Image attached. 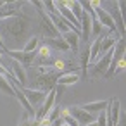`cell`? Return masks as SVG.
I'll return each instance as SVG.
<instances>
[{
  "label": "cell",
  "instance_id": "obj_1",
  "mask_svg": "<svg viewBox=\"0 0 126 126\" xmlns=\"http://www.w3.org/2000/svg\"><path fill=\"white\" fill-rule=\"evenodd\" d=\"M30 17L24 16L23 12H19L17 16H12L9 19H2L0 21V24H2V28L0 30H4L5 31V36L11 38L12 42L16 43H21L26 35H28V30H30Z\"/></svg>",
  "mask_w": 126,
  "mask_h": 126
},
{
  "label": "cell",
  "instance_id": "obj_2",
  "mask_svg": "<svg viewBox=\"0 0 126 126\" xmlns=\"http://www.w3.org/2000/svg\"><path fill=\"white\" fill-rule=\"evenodd\" d=\"M57 79H59V73L57 71H48L47 67L40 66V76L35 78L31 90H40L43 93H48L57 85Z\"/></svg>",
  "mask_w": 126,
  "mask_h": 126
},
{
  "label": "cell",
  "instance_id": "obj_3",
  "mask_svg": "<svg viewBox=\"0 0 126 126\" xmlns=\"http://www.w3.org/2000/svg\"><path fill=\"white\" fill-rule=\"evenodd\" d=\"M123 2H112V11L109 12V16H110V19L114 21V24H116V31H117V35H119V38H124V21H123Z\"/></svg>",
  "mask_w": 126,
  "mask_h": 126
},
{
  "label": "cell",
  "instance_id": "obj_4",
  "mask_svg": "<svg viewBox=\"0 0 126 126\" xmlns=\"http://www.w3.org/2000/svg\"><path fill=\"white\" fill-rule=\"evenodd\" d=\"M4 52L5 55H9L12 61L19 62L21 66H31L36 59V52H17V50H9V48H5Z\"/></svg>",
  "mask_w": 126,
  "mask_h": 126
},
{
  "label": "cell",
  "instance_id": "obj_5",
  "mask_svg": "<svg viewBox=\"0 0 126 126\" xmlns=\"http://www.w3.org/2000/svg\"><path fill=\"white\" fill-rule=\"evenodd\" d=\"M112 48H114V47H112ZM112 48L97 59V62H95V66H93V71H92V76H93V78H100V76H104L105 71L109 69V66H110V59H112Z\"/></svg>",
  "mask_w": 126,
  "mask_h": 126
},
{
  "label": "cell",
  "instance_id": "obj_6",
  "mask_svg": "<svg viewBox=\"0 0 126 126\" xmlns=\"http://www.w3.org/2000/svg\"><path fill=\"white\" fill-rule=\"evenodd\" d=\"M19 90L24 93L26 100L31 104V107H33V109H36L35 105L43 104V100L47 98V93H43V92H40V90H31V88H28V86H19Z\"/></svg>",
  "mask_w": 126,
  "mask_h": 126
},
{
  "label": "cell",
  "instance_id": "obj_7",
  "mask_svg": "<svg viewBox=\"0 0 126 126\" xmlns=\"http://www.w3.org/2000/svg\"><path fill=\"white\" fill-rule=\"evenodd\" d=\"M69 109V114L74 117V121L78 123V124H90V123H93L95 121V117H93V114H90V112H86V110H83L79 105H73V107H67Z\"/></svg>",
  "mask_w": 126,
  "mask_h": 126
},
{
  "label": "cell",
  "instance_id": "obj_8",
  "mask_svg": "<svg viewBox=\"0 0 126 126\" xmlns=\"http://www.w3.org/2000/svg\"><path fill=\"white\" fill-rule=\"evenodd\" d=\"M79 40H85V42H88V36L92 35V17H90V14L88 12H85L83 11V14H81V19H79Z\"/></svg>",
  "mask_w": 126,
  "mask_h": 126
},
{
  "label": "cell",
  "instance_id": "obj_9",
  "mask_svg": "<svg viewBox=\"0 0 126 126\" xmlns=\"http://www.w3.org/2000/svg\"><path fill=\"white\" fill-rule=\"evenodd\" d=\"M81 78H79V73L78 69H73V71H67L64 74H59V79H57V85H62V86H69V85H74L78 83Z\"/></svg>",
  "mask_w": 126,
  "mask_h": 126
},
{
  "label": "cell",
  "instance_id": "obj_10",
  "mask_svg": "<svg viewBox=\"0 0 126 126\" xmlns=\"http://www.w3.org/2000/svg\"><path fill=\"white\" fill-rule=\"evenodd\" d=\"M64 42L67 43V47H69V52H79V33L78 31H67V33H64Z\"/></svg>",
  "mask_w": 126,
  "mask_h": 126
},
{
  "label": "cell",
  "instance_id": "obj_11",
  "mask_svg": "<svg viewBox=\"0 0 126 126\" xmlns=\"http://www.w3.org/2000/svg\"><path fill=\"white\" fill-rule=\"evenodd\" d=\"M11 69H12V76L16 78L17 85L19 86H26V71H24V67L19 62H16V61H11Z\"/></svg>",
  "mask_w": 126,
  "mask_h": 126
},
{
  "label": "cell",
  "instance_id": "obj_12",
  "mask_svg": "<svg viewBox=\"0 0 126 126\" xmlns=\"http://www.w3.org/2000/svg\"><path fill=\"white\" fill-rule=\"evenodd\" d=\"M83 110H86V112H100V110H105L107 107H109V100H95V102H88V104H83V105H79Z\"/></svg>",
  "mask_w": 126,
  "mask_h": 126
},
{
  "label": "cell",
  "instance_id": "obj_13",
  "mask_svg": "<svg viewBox=\"0 0 126 126\" xmlns=\"http://www.w3.org/2000/svg\"><path fill=\"white\" fill-rule=\"evenodd\" d=\"M100 36V47H98V57L100 55H104L105 52H109L114 45H116V42L119 40V38H114V36H102V35H98ZM97 57V59H98Z\"/></svg>",
  "mask_w": 126,
  "mask_h": 126
},
{
  "label": "cell",
  "instance_id": "obj_14",
  "mask_svg": "<svg viewBox=\"0 0 126 126\" xmlns=\"http://www.w3.org/2000/svg\"><path fill=\"white\" fill-rule=\"evenodd\" d=\"M66 9H69L71 11V14L79 21L81 19V14H83V9H81V5H79V2H78V0H62V2H61Z\"/></svg>",
  "mask_w": 126,
  "mask_h": 126
},
{
  "label": "cell",
  "instance_id": "obj_15",
  "mask_svg": "<svg viewBox=\"0 0 126 126\" xmlns=\"http://www.w3.org/2000/svg\"><path fill=\"white\" fill-rule=\"evenodd\" d=\"M35 52H36V59H35V61H36L38 64H47L48 59H50V52H52V48H50L48 45L43 43V45H40Z\"/></svg>",
  "mask_w": 126,
  "mask_h": 126
},
{
  "label": "cell",
  "instance_id": "obj_16",
  "mask_svg": "<svg viewBox=\"0 0 126 126\" xmlns=\"http://www.w3.org/2000/svg\"><path fill=\"white\" fill-rule=\"evenodd\" d=\"M45 45L55 48L57 52H69L67 43H66L64 38H61V36H59V38H47V40H45Z\"/></svg>",
  "mask_w": 126,
  "mask_h": 126
},
{
  "label": "cell",
  "instance_id": "obj_17",
  "mask_svg": "<svg viewBox=\"0 0 126 126\" xmlns=\"http://www.w3.org/2000/svg\"><path fill=\"white\" fill-rule=\"evenodd\" d=\"M57 117H61V107H59V105H54V107L48 110V114H47L40 123H43V124H48V126H50V123H52V121H55Z\"/></svg>",
  "mask_w": 126,
  "mask_h": 126
},
{
  "label": "cell",
  "instance_id": "obj_18",
  "mask_svg": "<svg viewBox=\"0 0 126 126\" xmlns=\"http://www.w3.org/2000/svg\"><path fill=\"white\" fill-rule=\"evenodd\" d=\"M88 62H90V50L86 47L81 52V73H83V79L88 76Z\"/></svg>",
  "mask_w": 126,
  "mask_h": 126
},
{
  "label": "cell",
  "instance_id": "obj_19",
  "mask_svg": "<svg viewBox=\"0 0 126 126\" xmlns=\"http://www.w3.org/2000/svg\"><path fill=\"white\" fill-rule=\"evenodd\" d=\"M0 90H2L4 93H7V95H12V97H16V92H14V88H12L11 81H9L5 76H2V74H0Z\"/></svg>",
  "mask_w": 126,
  "mask_h": 126
},
{
  "label": "cell",
  "instance_id": "obj_20",
  "mask_svg": "<svg viewBox=\"0 0 126 126\" xmlns=\"http://www.w3.org/2000/svg\"><path fill=\"white\" fill-rule=\"evenodd\" d=\"M38 45H40V36H31V38L26 42L23 52H35V50L38 48Z\"/></svg>",
  "mask_w": 126,
  "mask_h": 126
},
{
  "label": "cell",
  "instance_id": "obj_21",
  "mask_svg": "<svg viewBox=\"0 0 126 126\" xmlns=\"http://www.w3.org/2000/svg\"><path fill=\"white\" fill-rule=\"evenodd\" d=\"M98 47H100V36H97L93 40V43L88 47V50H90V61H97V57H98Z\"/></svg>",
  "mask_w": 126,
  "mask_h": 126
},
{
  "label": "cell",
  "instance_id": "obj_22",
  "mask_svg": "<svg viewBox=\"0 0 126 126\" xmlns=\"http://www.w3.org/2000/svg\"><path fill=\"white\" fill-rule=\"evenodd\" d=\"M92 35H95V36L102 35V24L97 21V16L92 19Z\"/></svg>",
  "mask_w": 126,
  "mask_h": 126
},
{
  "label": "cell",
  "instance_id": "obj_23",
  "mask_svg": "<svg viewBox=\"0 0 126 126\" xmlns=\"http://www.w3.org/2000/svg\"><path fill=\"white\" fill-rule=\"evenodd\" d=\"M17 126H33V119L30 117V114H28V112H23L21 121L17 123Z\"/></svg>",
  "mask_w": 126,
  "mask_h": 126
},
{
  "label": "cell",
  "instance_id": "obj_24",
  "mask_svg": "<svg viewBox=\"0 0 126 126\" xmlns=\"http://www.w3.org/2000/svg\"><path fill=\"white\" fill-rule=\"evenodd\" d=\"M95 124H97V126H107V117H105V110H100V112H98V117L95 119Z\"/></svg>",
  "mask_w": 126,
  "mask_h": 126
},
{
  "label": "cell",
  "instance_id": "obj_25",
  "mask_svg": "<svg viewBox=\"0 0 126 126\" xmlns=\"http://www.w3.org/2000/svg\"><path fill=\"white\" fill-rule=\"evenodd\" d=\"M7 48V45L4 43V40H2V35H0V50H5Z\"/></svg>",
  "mask_w": 126,
  "mask_h": 126
},
{
  "label": "cell",
  "instance_id": "obj_26",
  "mask_svg": "<svg viewBox=\"0 0 126 126\" xmlns=\"http://www.w3.org/2000/svg\"><path fill=\"white\" fill-rule=\"evenodd\" d=\"M85 126H97V124H95V121H93V123H90V124H85Z\"/></svg>",
  "mask_w": 126,
  "mask_h": 126
},
{
  "label": "cell",
  "instance_id": "obj_27",
  "mask_svg": "<svg viewBox=\"0 0 126 126\" xmlns=\"http://www.w3.org/2000/svg\"><path fill=\"white\" fill-rule=\"evenodd\" d=\"M2 54H4V50H0V61H2Z\"/></svg>",
  "mask_w": 126,
  "mask_h": 126
},
{
  "label": "cell",
  "instance_id": "obj_28",
  "mask_svg": "<svg viewBox=\"0 0 126 126\" xmlns=\"http://www.w3.org/2000/svg\"><path fill=\"white\" fill-rule=\"evenodd\" d=\"M62 126H67V124H66V123H64V124H62Z\"/></svg>",
  "mask_w": 126,
  "mask_h": 126
}]
</instances>
